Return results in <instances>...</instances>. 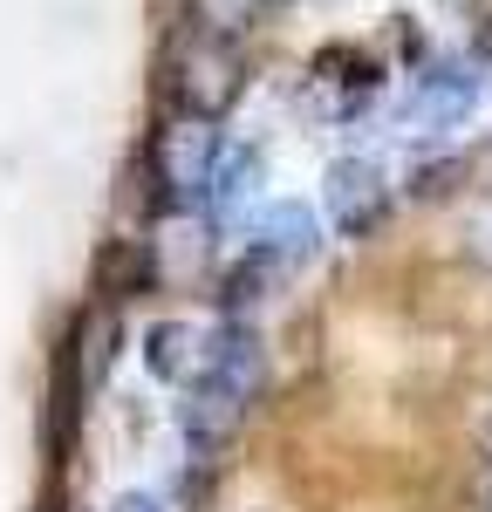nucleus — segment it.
<instances>
[{
    "label": "nucleus",
    "instance_id": "1",
    "mask_svg": "<svg viewBox=\"0 0 492 512\" xmlns=\"http://www.w3.org/2000/svg\"><path fill=\"white\" fill-rule=\"evenodd\" d=\"M260 376H267L260 335H253L246 321H219L212 342H205V369L185 383V403H178L185 444H192V451H219V444L246 424L253 396H260Z\"/></svg>",
    "mask_w": 492,
    "mask_h": 512
},
{
    "label": "nucleus",
    "instance_id": "2",
    "mask_svg": "<svg viewBox=\"0 0 492 512\" xmlns=\"http://www.w3.org/2000/svg\"><path fill=\"white\" fill-rule=\"evenodd\" d=\"M164 89H171V110H178V117L219 123L233 103H240V89H246L240 41L226 35V28H205V21L178 28L171 55H164Z\"/></svg>",
    "mask_w": 492,
    "mask_h": 512
},
{
    "label": "nucleus",
    "instance_id": "3",
    "mask_svg": "<svg viewBox=\"0 0 492 512\" xmlns=\"http://www.w3.org/2000/svg\"><path fill=\"white\" fill-rule=\"evenodd\" d=\"M219 130L205 117H178L158 130V144H151V178H158L164 205H205V185H212V164H219Z\"/></svg>",
    "mask_w": 492,
    "mask_h": 512
},
{
    "label": "nucleus",
    "instance_id": "4",
    "mask_svg": "<svg viewBox=\"0 0 492 512\" xmlns=\"http://www.w3.org/2000/svg\"><path fill=\"white\" fill-rule=\"evenodd\" d=\"M322 205H328V226L342 239H369L383 219H390V178L376 158H335L322 178Z\"/></svg>",
    "mask_w": 492,
    "mask_h": 512
},
{
    "label": "nucleus",
    "instance_id": "5",
    "mask_svg": "<svg viewBox=\"0 0 492 512\" xmlns=\"http://www.w3.org/2000/svg\"><path fill=\"white\" fill-rule=\"evenodd\" d=\"M479 69L472 62H438V69H424L417 89L404 96V123L410 130H458V123L479 110Z\"/></svg>",
    "mask_w": 492,
    "mask_h": 512
},
{
    "label": "nucleus",
    "instance_id": "6",
    "mask_svg": "<svg viewBox=\"0 0 492 512\" xmlns=\"http://www.w3.org/2000/svg\"><path fill=\"white\" fill-rule=\"evenodd\" d=\"M205 342H212V328H199V321H151L144 328V369L158 376V383H192L205 369Z\"/></svg>",
    "mask_w": 492,
    "mask_h": 512
},
{
    "label": "nucleus",
    "instance_id": "7",
    "mask_svg": "<svg viewBox=\"0 0 492 512\" xmlns=\"http://www.w3.org/2000/svg\"><path fill=\"white\" fill-rule=\"evenodd\" d=\"M246 246H260V253H274L281 267H301L315 246H322V226H315V212L308 205H294V198H281V205H267L260 219H253V239Z\"/></svg>",
    "mask_w": 492,
    "mask_h": 512
},
{
    "label": "nucleus",
    "instance_id": "8",
    "mask_svg": "<svg viewBox=\"0 0 492 512\" xmlns=\"http://www.w3.org/2000/svg\"><path fill=\"white\" fill-rule=\"evenodd\" d=\"M253 185H260V151H253V144H219V164H212L205 205L226 219V212H240V205H246Z\"/></svg>",
    "mask_w": 492,
    "mask_h": 512
},
{
    "label": "nucleus",
    "instance_id": "9",
    "mask_svg": "<svg viewBox=\"0 0 492 512\" xmlns=\"http://www.w3.org/2000/svg\"><path fill=\"white\" fill-rule=\"evenodd\" d=\"M110 512H171V506L158 492H123V499H110Z\"/></svg>",
    "mask_w": 492,
    "mask_h": 512
},
{
    "label": "nucleus",
    "instance_id": "10",
    "mask_svg": "<svg viewBox=\"0 0 492 512\" xmlns=\"http://www.w3.org/2000/svg\"><path fill=\"white\" fill-rule=\"evenodd\" d=\"M472 239H479V260H492V198L479 205V219H472Z\"/></svg>",
    "mask_w": 492,
    "mask_h": 512
},
{
    "label": "nucleus",
    "instance_id": "11",
    "mask_svg": "<svg viewBox=\"0 0 492 512\" xmlns=\"http://www.w3.org/2000/svg\"><path fill=\"white\" fill-rule=\"evenodd\" d=\"M486 458H492V417H486Z\"/></svg>",
    "mask_w": 492,
    "mask_h": 512
},
{
    "label": "nucleus",
    "instance_id": "12",
    "mask_svg": "<svg viewBox=\"0 0 492 512\" xmlns=\"http://www.w3.org/2000/svg\"><path fill=\"white\" fill-rule=\"evenodd\" d=\"M486 512H492V492H486Z\"/></svg>",
    "mask_w": 492,
    "mask_h": 512
},
{
    "label": "nucleus",
    "instance_id": "13",
    "mask_svg": "<svg viewBox=\"0 0 492 512\" xmlns=\"http://www.w3.org/2000/svg\"><path fill=\"white\" fill-rule=\"evenodd\" d=\"M253 7H260V0H253Z\"/></svg>",
    "mask_w": 492,
    "mask_h": 512
}]
</instances>
